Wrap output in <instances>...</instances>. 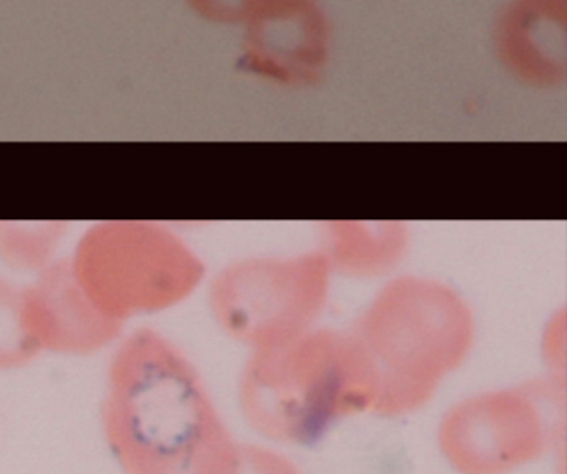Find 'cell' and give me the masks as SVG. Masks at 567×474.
Masks as SVG:
<instances>
[{"instance_id": "obj_6", "label": "cell", "mask_w": 567, "mask_h": 474, "mask_svg": "<svg viewBox=\"0 0 567 474\" xmlns=\"http://www.w3.org/2000/svg\"><path fill=\"white\" fill-rule=\"evenodd\" d=\"M245 58L258 74L281 82L313 81L323 68L330 24L315 0H277L247 21Z\"/></svg>"}, {"instance_id": "obj_7", "label": "cell", "mask_w": 567, "mask_h": 474, "mask_svg": "<svg viewBox=\"0 0 567 474\" xmlns=\"http://www.w3.org/2000/svg\"><path fill=\"white\" fill-rule=\"evenodd\" d=\"M22 293L25 327L41 351L91 354L121 334L122 323L95 307L75 278L71 261L49 265Z\"/></svg>"}, {"instance_id": "obj_1", "label": "cell", "mask_w": 567, "mask_h": 474, "mask_svg": "<svg viewBox=\"0 0 567 474\" xmlns=\"http://www.w3.org/2000/svg\"><path fill=\"white\" fill-rule=\"evenodd\" d=\"M102 423L125 474H234L238 443L194 367L154 330L114 354Z\"/></svg>"}, {"instance_id": "obj_9", "label": "cell", "mask_w": 567, "mask_h": 474, "mask_svg": "<svg viewBox=\"0 0 567 474\" xmlns=\"http://www.w3.org/2000/svg\"><path fill=\"white\" fill-rule=\"evenodd\" d=\"M41 353L24 320V293L0 280V370L24 367Z\"/></svg>"}, {"instance_id": "obj_5", "label": "cell", "mask_w": 567, "mask_h": 474, "mask_svg": "<svg viewBox=\"0 0 567 474\" xmlns=\"http://www.w3.org/2000/svg\"><path fill=\"white\" fill-rule=\"evenodd\" d=\"M556 436L520 393H494L454 408L437 434L441 454L460 474H509L549 453Z\"/></svg>"}, {"instance_id": "obj_13", "label": "cell", "mask_w": 567, "mask_h": 474, "mask_svg": "<svg viewBox=\"0 0 567 474\" xmlns=\"http://www.w3.org/2000/svg\"><path fill=\"white\" fill-rule=\"evenodd\" d=\"M270 2H277V0H250L251 12H254L255 9L260 8V6L270 4Z\"/></svg>"}, {"instance_id": "obj_11", "label": "cell", "mask_w": 567, "mask_h": 474, "mask_svg": "<svg viewBox=\"0 0 567 474\" xmlns=\"http://www.w3.org/2000/svg\"><path fill=\"white\" fill-rule=\"evenodd\" d=\"M238 474H303L285 454L254 444H240Z\"/></svg>"}, {"instance_id": "obj_8", "label": "cell", "mask_w": 567, "mask_h": 474, "mask_svg": "<svg viewBox=\"0 0 567 474\" xmlns=\"http://www.w3.org/2000/svg\"><path fill=\"white\" fill-rule=\"evenodd\" d=\"M567 0H511L496 44L504 64L524 81L553 85L566 74Z\"/></svg>"}, {"instance_id": "obj_3", "label": "cell", "mask_w": 567, "mask_h": 474, "mask_svg": "<svg viewBox=\"0 0 567 474\" xmlns=\"http://www.w3.org/2000/svg\"><path fill=\"white\" fill-rule=\"evenodd\" d=\"M71 267L95 307L118 323L177 303L194 277L185 248L162 228L138 221L92 228Z\"/></svg>"}, {"instance_id": "obj_12", "label": "cell", "mask_w": 567, "mask_h": 474, "mask_svg": "<svg viewBox=\"0 0 567 474\" xmlns=\"http://www.w3.org/2000/svg\"><path fill=\"white\" fill-rule=\"evenodd\" d=\"M204 18L217 22H245L250 16V0H190Z\"/></svg>"}, {"instance_id": "obj_4", "label": "cell", "mask_w": 567, "mask_h": 474, "mask_svg": "<svg viewBox=\"0 0 567 474\" xmlns=\"http://www.w3.org/2000/svg\"><path fill=\"white\" fill-rule=\"evenodd\" d=\"M358 344L374 388L377 411L401 414L430 398L437 380L463 360L471 341L466 317L451 307H386Z\"/></svg>"}, {"instance_id": "obj_10", "label": "cell", "mask_w": 567, "mask_h": 474, "mask_svg": "<svg viewBox=\"0 0 567 474\" xmlns=\"http://www.w3.org/2000/svg\"><path fill=\"white\" fill-rule=\"evenodd\" d=\"M61 235L59 225L4 224L0 227V255L14 267L44 270Z\"/></svg>"}, {"instance_id": "obj_2", "label": "cell", "mask_w": 567, "mask_h": 474, "mask_svg": "<svg viewBox=\"0 0 567 474\" xmlns=\"http://www.w3.org/2000/svg\"><path fill=\"white\" fill-rule=\"evenodd\" d=\"M241 394L251 426L290 444L320 440L338 418L374 401L360 347L328 334L261 353L248 368Z\"/></svg>"}]
</instances>
